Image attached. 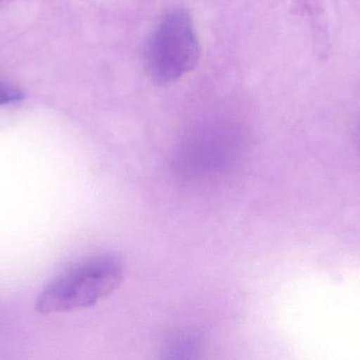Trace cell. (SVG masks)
<instances>
[{"mask_svg": "<svg viewBox=\"0 0 360 360\" xmlns=\"http://www.w3.org/2000/svg\"><path fill=\"white\" fill-rule=\"evenodd\" d=\"M0 1H1V0H0Z\"/></svg>", "mask_w": 360, "mask_h": 360, "instance_id": "5", "label": "cell"}, {"mask_svg": "<svg viewBox=\"0 0 360 360\" xmlns=\"http://www.w3.org/2000/svg\"><path fill=\"white\" fill-rule=\"evenodd\" d=\"M25 99V93L18 87L0 80V106L18 103Z\"/></svg>", "mask_w": 360, "mask_h": 360, "instance_id": "3", "label": "cell"}, {"mask_svg": "<svg viewBox=\"0 0 360 360\" xmlns=\"http://www.w3.org/2000/svg\"><path fill=\"white\" fill-rule=\"evenodd\" d=\"M200 44L194 20L184 8H174L160 18L148 37L143 61L148 75L158 86H168L195 69Z\"/></svg>", "mask_w": 360, "mask_h": 360, "instance_id": "2", "label": "cell"}, {"mask_svg": "<svg viewBox=\"0 0 360 360\" xmlns=\"http://www.w3.org/2000/svg\"><path fill=\"white\" fill-rule=\"evenodd\" d=\"M359 137H360V124H359Z\"/></svg>", "mask_w": 360, "mask_h": 360, "instance_id": "4", "label": "cell"}, {"mask_svg": "<svg viewBox=\"0 0 360 360\" xmlns=\"http://www.w3.org/2000/svg\"><path fill=\"white\" fill-rule=\"evenodd\" d=\"M124 266L116 256H93L53 279L38 296L40 314L71 312L95 306L122 285Z\"/></svg>", "mask_w": 360, "mask_h": 360, "instance_id": "1", "label": "cell"}]
</instances>
